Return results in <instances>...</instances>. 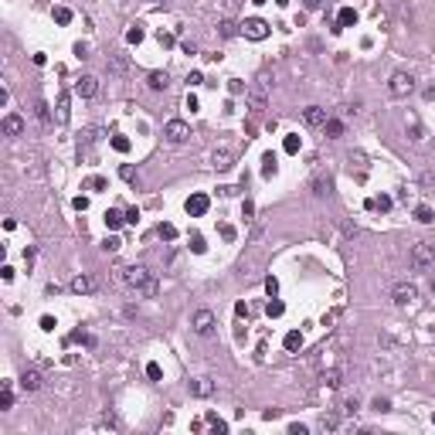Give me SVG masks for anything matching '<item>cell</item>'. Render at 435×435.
Returning <instances> with one entry per match:
<instances>
[{
    "mask_svg": "<svg viewBox=\"0 0 435 435\" xmlns=\"http://www.w3.org/2000/svg\"><path fill=\"white\" fill-rule=\"evenodd\" d=\"M123 282H126L129 289L143 293V296H157V289H160L147 265H129V269H123Z\"/></svg>",
    "mask_w": 435,
    "mask_h": 435,
    "instance_id": "obj_1",
    "label": "cell"
},
{
    "mask_svg": "<svg viewBox=\"0 0 435 435\" xmlns=\"http://www.w3.org/2000/svg\"><path fill=\"white\" fill-rule=\"evenodd\" d=\"M412 89H415V79L408 75V71H394V75H391V82H388V95L391 99H405Z\"/></svg>",
    "mask_w": 435,
    "mask_h": 435,
    "instance_id": "obj_2",
    "label": "cell"
},
{
    "mask_svg": "<svg viewBox=\"0 0 435 435\" xmlns=\"http://www.w3.org/2000/svg\"><path fill=\"white\" fill-rule=\"evenodd\" d=\"M432 262H435V248L428 245V241H418L412 248V265L418 269V272H425V269H432Z\"/></svg>",
    "mask_w": 435,
    "mask_h": 435,
    "instance_id": "obj_3",
    "label": "cell"
},
{
    "mask_svg": "<svg viewBox=\"0 0 435 435\" xmlns=\"http://www.w3.org/2000/svg\"><path fill=\"white\" fill-rule=\"evenodd\" d=\"M241 34L252 38V41H265V38H269V24H265L262 17H245V21H241Z\"/></svg>",
    "mask_w": 435,
    "mask_h": 435,
    "instance_id": "obj_4",
    "label": "cell"
},
{
    "mask_svg": "<svg viewBox=\"0 0 435 435\" xmlns=\"http://www.w3.org/2000/svg\"><path fill=\"white\" fill-rule=\"evenodd\" d=\"M163 136L170 139V143H187V139H191V126H187L184 119H170V123L163 126Z\"/></svg>",
    "mask_w": 435,
    "mask_h": 435,
    "instance_id": "obj_5",
    "label": "cell"
},
{
    "mask_svg": "<svg viewBox=\"0 0 435 435\" xmlns=\"http://www.w3.org/2000/svg\"><path fill=\"white\" fill-rule=\"evenodd\" d=\"M391 296H394V303H398V306H408V303H415V299H418V289H415V282H398V286L391 289Z\"/></svg>",
    "mask_w": 435,
    "mask_h": 435,
    "instance_id": "obj_6",
    "label": "cell"
},
{
    "mask_svg": "<svg viewBox=\"0 0 435 435\" xmlns=\"http://www.w3.org/2000/svg\"><path fill=\"white\" fill-rule=\"evenodd\" d=\"M211 330H214V313H211V309H197L194 313V333L211 337Z\"/></svg>",
    "mask_w": 435,
    "mask_h": 435,
    "instance_id": "obj_7",
    "label": "cell"
},
{
    "mask_svg": "<svg viewBox=\"0 0 435 435\" xmlns=\"http://www.w3.org/2000/svg\"><path fill=\"white\" fill-rule=\"evenodd\" d=\"M99 92V79L95 75H82L79 82H75V95H82V99H92Z\"/></svg>",
    "mask_w": 435,
    "mask_h": 435,
    "instance_id": "obj_8",
    "label": "cell"
},
{
    "mask_svg": "<svg viewBox=\"0 0 435 435\" xmlns=\"http://www.w3.org/2000/svg\"><path fill=\"white\" fill-rule=\"evenodd\" d=\"M207 204H211V201H207L204 194H191V197H187V214H191V218L207 214Z\"/></svg>",
    "mask_w": 435,
    "mask_h": 435,
    "instance_id": "obj_9",
    "label": "cell"
},
{
    "mask_svg": "<svg viewBox=\"0 0 435 435\" xmlns=\"http://www.w3.org/2000/svg\"><path fill=\"white\" fill-rule=\"evenodd\" d=\"M248 109H252V113H262L265 109V85L262 82H259L255 89H248Z\"/></svg>",
    "mask_w": 435,
    "mask_h": 435,
    "instance_id": "obj_10",
    "label": "cell"
},
{
    "mask_svg": "<svg viewBox=\"0 0 435 435\" xmlns=\"http://www.w3.org/2000/svg\"><path fill=\"white\" fill-rule=\"evenodd\" d=\"M303 119H306V126H323V123H327V109L306 105V109H303Z\"/></svg>",
    "mask_w": 435,
    "mask_h": 435,
    "instance_id": "obj_11",
    "label": "cell"
},
{
    "mask_svg": "<svg viewBox=\"0 0 435 435\" xmlns=\"http://www.w3.org/2000/svg\"><path fill=\"white\" fill-rule=\"evenodd\" d=\"M21 388L24 391H38L41 388V374H38L34 367H24L21 371Z\"/></svg>",
    "mask_w": 435,
    "mask_h": 435,
    "instance_id": "obj_12",
    "label": "cell"
},
{
    "mask_svg": "<svg viewBox=\"0 0 435 435\" xmlns=\"http://www.w3.org/2000/svg\"><path fill=\"white\" fill-rule=\"evenodd\" d=\"M4 133H7V136H21L24 133V119L21 116H4Z\"/></svg>",
    "mask_w": 435,
    "mask_h": 435,
    "instance_id": "obj_13",
    "label": "cell"
},
{
    "mask_svg": "<svg viewBox=\"0 0 435 435\" xmlns=\"http://www.w3.org/2000/svg\"><path fill=\"white\" fill-rule=\"evenodd\" d=\"M147 85H150L153 92H163L167 85H170V75H167V71H150V75H147Z\"/></svg>",
    "mask_w": 435,
    "mask_h": 435,
    "instance_id": "obj_14",
    "label": "cell"
},
{
    "mask_svg": "<svg viewBox=\"0 0 435 435\" xmlns=\"http://www.w3.org/2000/svg\"><path fill=\"white\" fill-rule=\"evenodd\" d=\"M92 289H95V279H92V275L82 272V275L71 279V293H79V296H82V293H92Z\"/></svg>",
    "mask_w": 435,
    "mask_h": 435,
    "instance_id": "obj_15",
    "label": "cell"
},
{
    "mask_svg": "<svg viewBox=\"0 0 435 435\" xmlns=\"http://www.w3.org/2000/svg\"><path fill=\"white\" fill-rule=\"evenodd\" d=\"M68 105H71V95L68 92H61V95H58V113H55L58 123H68V113H71Z\"/></svg>",
    "mask_w": 435,
    "mask_h": 435,
    "instance_id": "obj_16",
    "label": "cell"
},
{
    "mask_svg": "<svg viewBox=\"0 0 435 435\" xmlns=\"http://www.w3.org/2000/svg\"><path fill=\"white\" fill-rule=\"evenodd\" d=\"M211 391H214V384H211L207 378H197V381H191V394H197V398H207Z\"/></svg>",
    "mask_w": 435,
    "mask_h": 435,
    "instance_id": "obj_17",
    "label": "cell"
},
{
    "mask_svg": "<svg viewBox=\"0 0 435 435\" xmlns=\"http://www.w3.org/2000/svg\"><path fill=\"white\" fill-rule=\"evenodd\" d=\"M323 129H327V136H330V139H340V136H344V123H340V119H327V123H323Z\"/></svg>",
    "mask_w": 435,
    "mask_h": 435,
    "instance_id": "obj_18",
    "label": "cell"
},
{
    "mask_svg": "<svg viewBox=\"0 0 435 435\" xmlns=\"http://www.w3.org/2000/svg\"><path fill=\"white\" fill-rule=\"evenodd\" d=\"M323 384L327 388H340V367H330V371H323Z\"/></svg>",
    "mask_w": 435,
    "mask_h": 435,
    "instance_id": "obj_19",
    "label": "cell"
},
{
    "mask_svg": "<svg viewBox=\"0 0 435 435\" xmlns=\"http://www.w3.org/2000/svg\"><path fill=\"white\" fill-rule=\"evenodd\" d=\"M214 167L218 170H228L231 167V150H214Z\"/></svg>",
    "mask_w": 435,
    "mask_h": 435,
    "instance_id": "obj_20",
    "label": "cell"
},
{
    "mask_svg": "<svg viewBox=\"0 0 435 435\" xmlns=\"http://www.w3.org/2000/svg\"><path fill=\"white\" fill-rule=\"evenodd\" d=\"M14 408V391H11V381H4V394H0V412Z\"/></svg>",
    "mask_w": 435,
    "mask_h": 435,
    "instance_id": "obj_21",
    "label": "cell"
},
{
    "mask_svg": "<svg viewBox=\"0 0 435 435\" xmlns=\"http://www.w3.org/2000/svg\"><path fill=\"white\" fill-rule=\"evenodd\" d=\"M204 422H207V428H214V432H228V422H221V418H218V415H211V412L204 415Z\"/></svg>",
    "mask_w": 435,
    "mask_h": 435,
    "instance_id": "obj_22",
    "label": "cell"
},
{
    "mask_svg": "<svg viewBox=\"0 0 435 435\" xmlns=\"http://www.w3.org/2000/svg\"><path fill=\"white\" fill-rule=\"evenodd\" d=\"M337 21H340V27H350V24H357V14H354V7H344Z\"/></svg>",
    "mask_w": 435,
    "mask_h": 435,
    "instance_id": "obj_23",
    "label": "cell"
},
{
    "mask_svg": "<svg viewBox=\"0 0 435 435\" xmlns=\"http://www.w3.org/2000/svg\"><path fill=\"white\" fill-rule=\"evenodd\" d=\"M299 347H303V333H299V330L286 333V350H299Z\"/></svg>",
    "mask_w": 435,
    "mask_h": 435,
    "instance_id": "obj_24",
    "label": "cell"
},
{
    "mask_svg": "<svg viewBox=\"0 0 435 435\" xmlns=\"http://www.w3.org/2000/svg\"><path fill=\"white\" fill-rule=\"evenodd\" d=\"M123 221H126V214H119V211H105V225H109V228H119Z\"/></svg>",
    "mask_w": 435,
    "mask_h": 435,
    "instance_id": "obj_25",
    "label": "cell"
},
{
    "mask_svg": "<svg viewBox=\"0 0 435 435\" xmlns=\"http://www.w3.org/2000/svg\"><path fill=\"white\" fill-rule=\"evenodd\" d=\"M415 218H418L422 225H432V221H435V218H432V207H425V204H422V207H415Z\"/></svg>",
    "mask_w": 435,
    "mask_h": 435,
    "instance_id": "obj_26",
    "label": "cell"
},
{
    "mask_svg": "<svg viewBox=\"0 0 435 435\" xmlns=\"http://www.w3.org/2000/svg\"><path fill=\"white\" fill-rule=\"evenodd\" d=\"M241 31V24H235V21H221V34L225 38H235Z\"/></svg>",
    "mask_w": 435,
    "mask_h": 435,
    "instance_id": "obj_27",
    "label": "cell"
},
{
    "mask_svg": "<svg viewBox=\"0 0 435 435\" xmlns=\"http://www.w3.org/2000/svg\"><path fill=\"white\" fill-rule=\"evenodd\" d=\"M265 313H269V316H282V313H286V306H282V303H279V299L272 296V303L265 306Z\"/></svg>",
    "mask_w": 435,
    "mask_h": 435,
    "instance_id": "obj_28",
    "label": "cell"
},
{
    "mask_svg": "<svg viewBox=\"0 0 435 435\" xmlns=\"http://www.w3.org/2000/svg\"><path fill=\"white\" fill-rule=\"evenodd\" d=\"M126 41H129V45H139V41H143V27H139V24L126 31Z\"/></svg>",
    "mask_w": 435,
    "mask_h": 435,
    "instance_id": "obj_29",
    "label": "cell"
},
{
    "mask_svg": "<svg viewBox=\"0 0 435 435\" xmlns=\"http://www.w3.org/2000/svg\"><path fill=\"white\" fill-rule=\"evenodd\" d=\"M262 163H265L262 173H265V177H272V173H275V153H265V160H262Z\"/></svg>",
    "mask_w": 435,
    "mask_h": 435,
    "instance_id": "obj_30",
    "label": "cell"
},
{
    "mask_svg": "<svg viewBox=\"0 0 435 435\" xmlns=\"http://www.w3.org/2000/svg\"><path fill=\"white\" fill-rule=\"evenodd\" d=\"M55 21L58 24H71V11L68 7H55Z\"/></svg>",
    "mask_w": 435,
    "mask_h": 435,
    "instance_id": "obj_31",
    "label": "cell"
},
{
    "mask_svg": "<svg viewBox=\"0 0 435 435\" xmlns=\"http://www.w3.org/2000/svg\"><path fill=\"white\" fill-rule=\"evenodd\" d=\"M320 428H323V432H333V428H337V415H323Z\"/></svg>",
    "mask_w": 435,
    "mask_h": 435,
    "instance_id": "obj_32",
    "label": "cell"
},
{
    "mask_svg": "<svg viewBox=\"0 0 435 435\" xmlns=\"http://www.w3.org/2000/svg\"><path fill=\"white\" fill-rule=\"evenodd\" d=\"M408 139H412V143H422V126H418V123L408 126Z\"/></svg>",
    "mask_w": 435,
    "mask_h": 435,
    "instance_id": "obj_33",
    "label": "cell"
},
{
    "mask_svg": "<svg viewBox=\"0 0 435 435\" xmlns=\"http://www.w3.org/2000/svg\"><path fill=\"white\" fill-rule=\"evenodd\" d=\"M160 238L173 241V238H177V228H173V225H160Z\"/></svg>",
    "mask_w": 435,
    "mask_h": 435,
    "instance_id": "obj_34",
    "label": "cell"
},
{
    "mask_svg": "<svg viewBox=\"0 0 435 435\" xmlns=\"http://www.w3.org/2000/svg\"><path fill=\"white\" fill-rule=\"evenodd\" d=\"M85 187H89V191H102L105 180H102V177H89V180H85Z\"/></svg>",
    "mask_w": 435,
    "mask_h": 435,
    "instance_id": "obj_35",
    "label": "cell"
},
{
    "mask_svg": "<svg viewBox=\"0 0 435 435\" xmlns=\"http://www.w3.org/2000/svg\"><path fill=\"white\" fill-rule=\"evenodd\" d=\"M147 374H150V381H160V378H163L160 364H147Z\"/></svg>",
    "mask_w": 435,
    "mask_h": 435,
    "instance_id": "obj_36",
    "label": "cell"
},
{
    "mask_svg": "<svg viewBox=\"0 0 435 435\" xmlns=\"http://www.w3.org/2000/svg\"><path fill=\"white\" fill-rule=\"evenodd\" d=\"M113 147L119 150V153H126V150H129V139H126V136H113Z\"/></svg>",
    "mask_w": 435,
    "mask_h": 435,
    "instance_id": "obj_37",
    "label": "cell"
},
{
    "mask_svg": "<svg viewBox=\"0 0 435 435\" xmlns=\"http://www.w3.org/2000/svg\"><path fill=\"white\" fill-rule=\"evenodd\" d=\"M265 293H269V296H275V293H279V279H272V275H269V279H265Z\"/></svg>",
    "mask_w": 435,
    "mask_h": 435,
    "instance_id": "obj_38",
    "label": "cell"
},
{
    "mask_svg": "<svg viewBox=\"0 0 435 435\" xmlns=\"http://www.w3.org/2000/svg\"><path fill=\"white\" fill-rule=\"evenodd\" d=\"M119 245H123V241L116 238V235H113V238H105V241H102V248H105V252H116V248H119Z\"/></svg>",
    "mask_w": 435,
    "mask_h": 435,
    "instance_id": "obj_39",
    "label": "cell"
},
{
    "mask_svg": "<svg viewBox=\"0 0 435 435\" xmlns=\"http://www.w3.org/2000/svg\"><path fill=\"white\" fill-rule=\"evenodd\" d=\"M299 150V136H286V153H296Z\"/></svg>",
    "mask_w": 435,
    "mask_h": 435,
    "instance_id": "obj_40",
    "label": "cell"
},
{
    "mask_svg": "<svg viewBox=\"0 0 435 435\" xmlns=\"http://www.w3.org/2000/svg\"><path fill=\"white\" fill-rule=\"evenodd\" d=\"M119 177H123V180H133L136 173H133V167H129V163H126V167H119Z\"/></svg>",
    "mask_w": 435,
    "mask_h": 435,
    "instance_id": "obj_41",
    "label": "cell"
},
{
    "mask_svg": "<svg viewBox=\"0 0 435 435\" xmlns=\"http://www.w3.org/2000/svg\"><path fill=\"white\" fill-rule=\"evenodd\" d=\"M289 435H306V425H299V422H293V425H289Z\"/></svg>",
    "mask_w": 435,
    "mask_h": 435,
    "instance_id": "obj_42",
    "label": "cell"
},
{
    "mask_svg": "<svg viewBox=\"0 0 435 435\" xmlns=\"http://www.w3.org/2000/svg\"><path fill=\"white\" fill-rule=\"evenodd\" d=\"M38 116H41V123H48V119H51V113H48L45 102H38Z\"/></svg>",
    "mask_w": 435,
    "mask_h": 435,
    "instance_id": "obj_43",
    "label": "cell"
},
{
    "mask_svg": "<svg viewBox=\"0 0 435 435\" xmlns=\"http://www.w3.org/2000/svg\"><path fill=\"white\" fill-rule=\"evenodd\" d=\"M374 207H381V211H388V207H391V197H384V194H381L378 201H374Z\"/></svg>",
    "mask_w": 435,
    "mask_h": 435,
    "instance_id": "obj_44",
    "label": "cell"
},
{
    "mask_svg": "<svg viewBox=\"0 0 435 435\" xmlns=\"http://www.w3.org/2000/svg\"><path fill=\"white\" fill-rule=\"evenodd\" d=\"M191 241H194V252H204V238L201 235H191Z\"/></svg>",
    "mask_w": 435,
    "mask_h": 435,
    "instance_id": "obj_45",
    "label": "cell"
},
{
    "mask_svg": "<svg viewBox=\"0 0 435 435\" xmlns=\"http://www.w3.org/2000/svg\"><path fill=\"white\" fill-rule=\"evenodd\" d=\"M374 408H378V412H388L391 401H388V398H378V401H374Z\"/></svg>",
    "mask_w": 435,
    "mask_h": 435,
    "instance_id": "obj_46",
    "label": "cell"
},
{
    "mask_svg": "<svg viewBox=\"0 0 435 435\" xmlns=\"http://www.w3.org/2000/svg\"><path fill=\"white\" fill-rule=\"evenodd\" d=\"M126 221H129V225H136V221H139V211H136V207H129V211H126Z\"/></svg>",
    "mask_w": 435,
    "mask_h": 435,
    "instance_id": "obj_47",
    "label": "cell"
},
{
    "mask_svg": "<svg viewBox=\"0 0 435 435\" xmlns=\"http://www.w3.org/2000/svg\"><path fill=\"white\" fill-rule=\"evenodd\" d=\"M187 82H191V85H201L204 79H201V71H191V75H187Z\"/></svg>",
    "mask_w": 435,
    "mask_h": 435,
    "instance_id": "obj_48",
    "label": "cell"
},
{
    "mask_svg": "<svg viewBox=\"0 0 435 435\" xmlns=\"http://www.w3.org/2000/svg\"><path fill=\"white\" fill-rule=\"evenodd\" d=\"M306 7H309V11H316V7H320V0H306Z\"/></svg>",
    "mask_w": 435,
    "mask_h": 435,
    "instance_id": "obj_49",
    "label": "cell"
},
{
    "mask_svg": "<svg viewBox=\"0 0 435 435\" xmlns=\"http://www.w3.org/2000/svg\"><path fill=\"white\" fill-rule=\"evenodd\" d=\"M432 293H435V275H432Z\"/></svg>",
    "mask_w": 435,
    "mask_h": 435,
    "instance_id": "obj_50",
    "label": "cell"
}]
</instances>
